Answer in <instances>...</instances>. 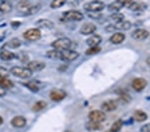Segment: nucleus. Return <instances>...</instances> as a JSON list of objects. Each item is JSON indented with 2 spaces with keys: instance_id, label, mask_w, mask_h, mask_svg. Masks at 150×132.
<instances>
[{
  "instance_id": "nucleus-21",
  "label": "nucleus",
  "mask_w": 150,
  "mask_h": 132,
  "mask_svg": "<svg viewBox=\"0 0 150 132\" xmlns=\"http://www.w3.org/2000/svg\"><path fill=\"white\" fill-rule=\"evenodd\" d=\"M36 25L38 26L39 28H45V29H53L54 28V23L52 21L47 19H41L36 22Z\"/></svg>"
},
{
  "instance_id": "nucleus-17",
  "label": "nucleus",
  "mask_w": 150,
  "mask_h": 132,
  "mask_svg": "<svg viewBox=\"0 0 150 132\" xmlns=\"http://www.w3.org/2000/svg\"><path fill=\"white\" fill-rule=\"evenodd\" d=\"M125 7V1H115L108 6V10L110 12L117 13Z\"/></svg>"
},
{
  "instance_id": "nucleus-34",
  "label": "nucleus",
  "mask_w": 150,
  "mask_h": 132,
  "mask_svg": "<svg viewBox=\"0 0 150 132\" xmlns=\"http://www.w3.org/2000/svg\"><path fill=\"white\" fill-rule=\"evenodd\" d=\"M120 98L122 102L125 103H129L132 101V97L127 93L122 92L120 93Z\"/></svg>"
},
{
  "instance_id": "nucleus-28",
  "label": "nucleus",
  "mask_w": 150,
  "mask_h": 132,
  "mask_svg": "<svg viewBox=\"0 0 150 132\" xmlns=\"http://www.w3.org/2000/svg\"><path fill=\"white\" fill-rule=\"evenodd\" d=\"M47 104L46 102L43 100L38 101V102H36L32 106V110L34 112H41L43 109H45V107H47Z\"/></svg>"
},
{
  "instance_id": "nucleus-15",
  "label": "nucleus",
  "mask_w": 150,
  "mask_h": 132,
  "mask_svg": "<svg viewBox=\"0 0 150 132\" xmlns=\"http://www.w3.org/2000/svg\"><path fill=\"white\" fill-rule=\"evenodd\" d=\"M97 27L93 23H86L83 24L79 29V33L83 35H91L96 32Z\"/></svg>"
},
{
  "instance_id": "nucleus-12",
  "label": "nucleus",
  "mask_w": 150,
  "mask_h": 132,
  "mask_svg": "<svg viewBox=\"0 0 150 132\" xmlns=\"http://www.w3.org/2000/svg\"><path fill=\"white\" fill-rule=\"evenodd\" d=\"M132 37L137 41H143L146 40L149 35V32L145 29L138 28L132 33Z\"/></svg>"
},
{
  "instance_id": "nucleus-11",
  "label": "nucleus",
  "mask_w": 150,
  "mask_h": 132,
  "mask_svg": "<svg viewBox=\"0 0 150 132\" xmlns=\"http://www.w3.org/2000/svg\"><path fill=\"white\" fill-rule=\"evenodd\" d=\"M79 56L78 52L74 50L67 49L62 52L61 60L64 61H73L77 59Z\"/></svg>"
},
{
  "instance_id": "nucleus-26",
  "label": "nucleus",
  "mask_w": 150,
  "mask_h": 132,
  "mask_svg": "<svg viewBox=\"0 0 150 132\" xmlns=\"http://www.w3.org/2000/svg\"><path fill=\"white\" fill-rule=\"evenodd\" d=\"M0 86L5 90H9V89L13 88L14 83L13 81L6 78H0Z\"/></svg>"
},
{
  "instance_id": "nucleus-35",
  "label": "nucleus",
  "mask_w": 150,
  "mask_h": 132,
  "mask_svg": "<svg viewBox=\"0 0 150 132\" xmlns=\"http://www.w3.org/2000/svg\"><path fill=\"white\" fill-rule=\"evenodd\" d=\"M26 85L31 91H32L33 92H38L40 90V88H39L38 85L34 81H29L26 84Z\"/></svg>"
},
{
  "instance_id": "nucleus-25",
  "label": "nucleus",
  "mask_w": 150,
  "mask_h": 132,
  "mask_svg": "<svg viewBox=\"0 0 150 132\" xmlns=\"http://www.w3.org/2000/svg\"><path fill=\"white\" fill-rule=\"evenodd\" d=\"M21 45V42L20 40H19L17 37H13L11 40H9L8 42L5 44V46L8 47L11 49H16L20 47Z\"/></svg>"
},
{
  "instance_id": "nucleus-24",
  "label": "nucleus",
  "mask_w": 150,
  "mask_h": 132,
  "mask_svg": "<svg viewBox=\"0 0 150 132\" xmlns=\"http://www.w3.org/2000/svg\"><path fill=\"white\" fill-rule=\"evenodd\" d=\"M133 118L137 122H143L147 119V115L142 110H136L134 113Z\"/></svg>"
},
{
  "instance_id": "nucleus-7",
  "label": "nucleus",
  "mask_w": 150,
  "mask_h": 132,
  "mask_svg": "<svg viewBox=\"0 0 150 132\" xmlns=\"http://www.w3.org/2000/svg\"><path fill=\"white\" fill-rule=\"evenodd\" d=\"M88 118L89 121L96 122V123H101L106 119V115L105 112L101 110H93L89 113Z\"/></svg>"
},
{
  "instance_id": "nucleus-14",
  "label": "nucleus",
  "mask_w": 150,
  "mask_h": 132,
  "mask_svg": "<svg viewBox=\"0 0 150 132\" xmlns=\"http://www.w3.org/2000/svg\"><path fill=\"white\" fill-rule=\"evenodd\" d=\"M45 68V64L43 61H38V60H33L28 63L27 68L31 71L38 72L41 71Z\"/></svg>"
},
{
  "instance_id": "nucleus-33",
  "label": "nucleus",
  "mask_w": 150,
  "mask_h": 132,
  "mask_svg": "<svg viewBox=\"0 0 150 132\" xmlns=\"http://www.w3.org/2000/svg\"><path fill=\"white\" fill-rule=\"evenodd\" d=\"M66 3L64 0H55V1H52L50 4V7L52 9H57L62 7Z\"/></svg>"
},
{
  "instance_id": "nucleus-8",
  "label": "nucleus",
  "mask_w": 150,
  "mask_h": 132,
  "mask_svg": "<svg viewBox=\"0 0 150 132\" xmlns=\"http://www.w3.org/2000/svg\"><path fill=\"white\" fill-rule=\"evenodd\" d=\"M125 7L133 11H142L146 9L147 5L143 2H136L134 1H125Z\"/></svg>"
},
{
  "instance_id": "nucleus-32",
  "label": "nucleus",
  "mask_w": 150,
  "mask_h": 132,
  "mask_svg": "<svg viewBox=\"0 0 150 132\" xmlns=\"http://www.w3.org/2000/svg\"><path fill=\"white\" fill-rule=\"evenodd\" d=\"M110 18L112 19L113 21H115L116 23L121 22V21H122L124 20V15L122 13L117 12V13H113V14H112V15L110 16Z\"/></svg>"
},
{
  "instance_id": "nucleus-6",
  "label": "nucleus",
  "mask_w": 150,
  "mask_h": 132,
  "mask_svg": "<svg viewBox=\"0 0 150 132\" xmlns=\"http://www.w3.org/2000/svg\"><path fill=\"white\" fill-rule=\"evenodd\" d=\"M33 6V4L29 1H20L16 4V8L19 13L25 16H29Z\"/></svg>"
},
{
  "instance_id": "nucleus-30",
  "label": "nucleus",
  "mask_w": 150,
  "mask_h": 132,
  "mask_svg": "<svg viewBox=\"0 0 150 132\" xmlns=\"http://www.w3.org/2000/svg\"><path fill=\"white\" fill-rule=\"evenodd\" d=\"M123 126V121L122 119H120L115 121L111 126L110 131L112 132H119Z\"/></svg>"
},
{
  "instance_id": "nucleus-4",
  "label": "nucleus",
  "mask_w": 150,
  "mask_h": 132,
  "mask_svg": "<svg viewBox=\"0 0 150 132\" xmlns=\"http://www.w3.org/2000/svg\"><path fill=\"white\" fill-rule=\"evenodd\" d=\"M63 17L67 21H81L84 18L83 14L77 10H69L63 13Z\"/></svg>"
},
{
  "instance_id": "nucleus-16",
  "label": "nucleus",
  "mask_w": 150,
  "mask_h": 132,
  "mask_svg": "<svg viewBox=\"0 0 150 132\" xmlns=\"http://www.w3.org/2000/svg\"><path fill=\"white\" fill-rule=\"evenodd\" d=\"M27 120L23 116H18L13 117L11 120V126L16 128H22L26 125Z\"/></svg>"
},
{
  "instance_id": "nucleus-13",
  "label": "nucleus",
  "mask_w": 150,
  "mask_h": 132,
  "mask_svg": "<svg viewBox=\"0 0 150 132\" xmlns=\"http://www.w3.org/2000/svg\"><path fill=\"white\" fill-rule=\"evenodd\" d=\"M147 85V82L146 80L142 78H136L133 80L132 85L133 89L137 92H142L144 90Z\"/></svg>"
},
{
  "instance_id": "nucleus-18",
  "label": "nucleus",
  "mask_w": 150,
  "mask_h": 132,
  "mask_svg": "<svg viewBox=\"0 0 150 132\" xmlns=\"http://www.w3.org/2000/svg\"><path fill=\"white\" fill-rule=\"evenodd\" d=\"M16 57V54L9 50L3 49L0 52V59L3 61H11Z\"/></svg>"
},
{
  "instance_id": "nucleus-38",
  "label": "nucleus",
  "mask_w": 150,
  "mask_h": 132,
  "mask_svg": "<svg viewBox=\"0 0 150 132\" xmlns=\"http://www.w3.org/2000/svg\"><path fill=\"white\" fill-rule=\"evenodd\" d=\"M140 132H150V123L146 124L142 126Z\"/></svg>"
},
{
  "instance_id": "nucleus-27",
  "label": "nucleus",
  "mask_w": 150,
  "mask_h": 132,
  "mask_svg": "<svg viewBox=\"0 0 150 132\" xmlns=\"http://www.w3.org/2000/svg\"><path fill=\"white\" fill-rule=\"evenodd\" d=\"M86 128L89 131H98L102 128L101 123L89 121L86 124Z\"/></svg>"
},
{
  "instance_id": "nucleus-20",
  "label": "nucleus",
  "mask_w": 150,
  "mask_h": 132,
  "mask_svg": "<svg viewBox=\"0 0 150 132\" xmlns=\"http://www.w3.org/2000/svg\"><path fill=\"white\" fill-rule=\"evenodd\" d=\"M125 39V35L123 33H115L110 37V42L113 44L117 45L122 44Z\"/></svg>"
},
{
  "instance_id": "nucleus-41",
  "label": "nucleus",
  "mask_w": 150,
  "mask_h": 132,
  "mask_svg": "<svg viewBox=\"0 0 150 132\" xmlns=\"http://www.w3.org/2000/svg\"><path fill=\"white\" fill-rule=\"evenodd\" d=\"M146 64H147V66H148L149 67H150V56L147 57V59H146Z\"/></svg>"
},
{
  "instance_id": "nucleus-42",
  "label": "nucleus",
  "mask_w": 150,
  "mask_h": 132,
  "mask_svg": "<svg viewBox=\"0 0 150 132\" xmlns=\"http://www.w3.org/2000/svg\"><path fill=\"white\" fill-rule=\"evenodd\" d=\"M3 123H4V119L3 117L0 116V126H1V124H3Z\"/></svg>"
},
{
  "instance_id": "nucleus-39",
  "label": "nucleus",
  "mask_w": 150,
  "mask_h": 132,
  "mask_svg": "<svg viewBox=\"0 0 150 132\" xmlns=\"http://www.w3.org/2000/svg\"><path fill=\"white\" fill-rule=\"evenodd\" d=\"M105 30L107 31L108 32H110V33L114 32V31L115 30V28H114V25H113V24H110V25H109L108 26L106 27Z\"/></svg>"
},
{
  "instance_id": "nucleus-37",
  "label": "nucleus",
  "mask_w": 150,
  "mask_h": 132,
  "mask_svg": "<svg viewBox=\"0 0 150 132\" xmlns=\"http://www.w3.org/2000/svg\"><path fill=\"white\" fill-rule=\"evenodd\" d=\"M41 8H42V6L40 4H35L33 5L32 8H31L30 15L29 16H31V15H34V14L37 13L40 10Z\"/></svg>"
},
{
  "instance_id": "nucleus-43",
  "label": "nucleus",
  "mask_w": 150,
  "mask_h": 132,
  "mask_svg": "<svg viewBox=\"0 0 150 132\" xmlns=\"http://www.w3.org/2000/svg\"><path fill=\"white\" fill-rule=\"evenodd\" d=\"M105 132H112V131H111L110 130H109V131H105Z\"/></svg>"
},
{
  "instance_id": "nucleus-5",
  "label": "nucleus",
  "mask_w": 150,
  "mask_h": 132,
  "mask_svg": "<svg viewBox=\"0 0 150 132\" xmlns=\"http://www.w3.org/2000/svg\"><path fill=\"white\" fill-rule=\"evenodd\" d=\"M23 36L25 40L31 42H35L40 39L42 37V33L38 28H31L25 31L23 33Z\"/></svg>"
},
{
  "instance_id": "nucleus-9",
  "label": "nucleus",
  "mask_w": 150,
  "mask_h": 132,
  "mask_svg": "<svg viewBox=\"0 0 150 132\" xmlns=\"http://www.w3.org/2000/svg\"><path fill=\"white\" fill-rule=\"evenodd\" d=\"M66 92L61 89H54L51 91L50 93V99L55 102H61L66 97Z\"/></svg>"
},
{
  "instance_id": "nucleus-3",
  "label": "nucleus",
  "mask_w": 150,
  "mask_h": 132,
  "mask_svg": "<svg viewBox=\"0 0 150 132\" xmlns=\"http://www.w3.org/2000/svg\"><path fill=\"white\" fill-rule=\"evenodd\" d=\"M72 44V42L67 37L59 38L54 42H52V46L55 49L59 50V51H65V50L69 49Z\"/></svg>"
},
{
  "instance_id": "nucleus-22",
  "label": "nucleus",
  "mask_w": 150,
  "mask_h": 132,
  "mask_svg": "<svg viewBox=\"0 0 150 132\" xmlns=\"http://www.w3.org/2000/svg\"><path fill=\"white\" fill-rule=\"evenodd\" d=\"M13 9V5L9 1H2L0 2V13H8Z\"/></svg>"
},
{
  "instance_id": "nucleus-1",
  "label": "nucleus",
  "mask_w": 150,
  "mask_h": 132,
  "mask_svg": "<svg viewBox=\"0 0 150 132\" xmlns=\"http://www.w3.org/2000/svg\"><path fill=\"white\" fill-rule=\"evenodd\" d=\"M10 73L17 78L21 79H28L32 76L33 72L27 68H23L19 66L12 67L9 70Z\"/></svg>"
},
{
  "instance_id": "nucleus-10",
  "label": "nucleus",
  "mask_w": 150,
  "mask_h": 132,
  "mask_svg": "<svg viewBox=\"0 0 150 132\" xmlns=\"http://www.w3.org/2000/svg\"><path fill=\"white\" fill-rule=\"evenodd\" d=\"M118 107V102L115 100H108L104 102L101 105V111L103 112H113Z\"/></svg>"
},
{
  "instance_id": "nucleus-19",
  "label": "nucleus",
  "mask_w": 150,
  "mask_h": 132,
  "mask_svg": "<svg viewBox=\"0 0 150 132\" xmlns=\"http://www.w3.org/2000/svg\"><path fill=\"white\" fill-rule=\"evenodd\" d=\"M102 41V38L99 35H93L91 37H89L86 40V44L89 47H96L99 46L100 43Z\"/></svg>"
},
{
  "instance_id": "nucleus-2",
  "label": "nucleus",
  "mask_w": 150,
  "mask_h": 132,
  "mask_svg": "<svg viewBox=\"0 0 150 132\" xmlns=\"http://www.w3.org/2000/svg\"><path fill=\"white\" fill-rule=\"evenodd\" d=\"M105 8V4L104 2L100 1H89L83 5V9L86 11L90 13H99Z\"/></svg>"
},
{
  "instance_id": "nucleus-40",
  "label": "nucleus",
  "mask_w": 150,
  "mask_h": 132,
  "mask_svg": "<svg viewBox=\"0 0 150 132\" xmlns=\"http://www.w3.org/2000/svg\"><path fill=\"white\" fill-rule=\"evenodd\" d=\"M6 94V90L0 86V97H3Z\"/></svg>"
},
{
  "instance_id": "nucleus-36",
  "label": "nucleus",
  "mask_w": 150,
  "mask_h": 132,
  "mask_svg": "<svg viewBox=\"0 0 150 132\" xmlns=\"http://www.w3.org/2000/svg\"><path fill=\"white\" fill-rule=\"evenodd\" d=\"M10 72L8 69L3 66H0V78H8Z\"/></svg>"
},
{
  "instance_id": "nucleus-31",
  "label": "nucleus",
  "mask_w": 150,
  "mask_h": 132,
  "mask_svg": "<svg viewBox=\"0 0 150 132\" xmlns=\"http://www.w3.org/2000/svg\"><path fill=\"white\" fill-rule=\"evenodd\" d=\"M101 47L100 46L90 47L85 52V54H86L87 56H93V55L99 54V53L101 52Z\"/></svg>"
},
{
  "instance_id": "nucleus-23",
  "label": "nucleus",
  "mask_w": 150,
  "mask_h": 132,
  "mask_svg": "<svg viewBox=\"0 0 150 132\" xmlns=\"http://www.w3.org/2000/svg\"><path fill=\"white\" fill-rule=\"evenodd\" d=\"M114 25V28L115 30H124L126 31L129 30L130 28H132V24L129 21H122L121 22H118V23H115Z\"/></svg>"
},
{
  "instance_id": "nucleus-29",
  "label": "nucleus",
  "mask_w": 150,
  "mask_h": 132,
  "mask_svg": "<svg viewBox=\"0 0 150 132\" xmlns=\"http://www.w3.org/2000/svg\"><path fill=\"white\" fill-rule=\"evenodd\" d=\"M46 56L52 59H61L62 52L57 49H52L47 52Z\"/></svg>"
}]
</instances>
